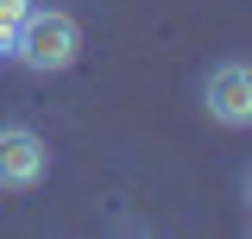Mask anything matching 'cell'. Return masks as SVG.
Wrapping results in <instances>:
<instances>
[{"mask_svg":"<svg viewBox=\"0 0 252 239\" xmlns=\"http://www.w3.org/2000/svg\"><path fill=\"white\" fill-rule=\"evenodd\" d=\"M6 51L26 63V69H38V76H63L69 63L82 57V26H76L63 6H32Z\"/></svg>","mask_w":252,"mask_h":239,"instance_id":"cell-1","label":"cell"},{"mask_svg":"<svg viewBox=\"0 0 252 239\" xmlns=\"http://www.w3.org/2000/svg\"><path fill=\"white\" fill-rule=\"evenodd\" d=\"M202 107L215 126H252V63H215L202 76Z\"/></svg>","mask_w":252,"mask_h":239,"instance_id":"cell-2","label":"cell"},{"mask_svg":"<svg viewBox=\"0 0 252 239\" xmlns=\"http://www.w3.org/2000/svg\"><path fill=\"white\" fill-rule=\"evenodd\" d=\"M44 170H51V145L32 126H0V189L26 195L44 182Z\"/></svg>","mask_w":252,"mask_h":239,"instance_id":"cell-3","label":"cell"},{"mask_svg":"<svg viewBox=\"0 0 252 239\" xmlns=\"http://www.w3.org/2000/svg\"><path fill=\"white\" fill-rule=\"evenodd\" d=\"M26 13H32L26 0H0V51L13 44V31H19V19H26Z\"/></svg>","mask_w":252,"mask_h":239,"instance_id":"cell-4","label":"cell"},{"mask_svg":"<svg viewBox=\"0 0 252 239\" xmlns=\"http://www.w3.org/2000/svg\"><path fill=\"white\" fill-rule=\"evenodd\" d=\"M246 202H252V177H246Z\"/></svg>","mask_w":252,"mask_h":239,"instance_id":"cell-5","label":"cell"}]
</instances>
